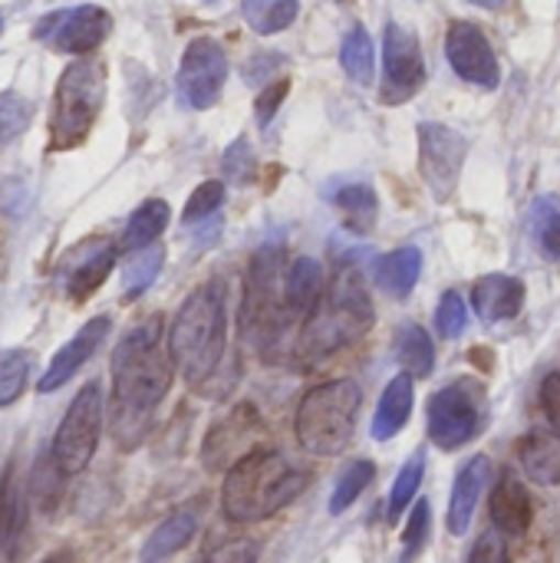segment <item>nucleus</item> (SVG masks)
Wrapping results in <instances>:
<instances>
[{"mask_svg": "<svg viewBox=\"0 0 560 563\" xmlns=\"http://www.w3.org/2000/svg\"><path fill=\"white\" fill-rule=\"evenodd\" d=\"M413 402H416V389H413V376L399 373L396 379H389V386L380 396L376 416H373V439L376 442H389L393 435H399L413 416Z\"/></svg>", "mask_w": 560, "mask_h": 563, "instance_id": "22", "label": "nucleus"}, {"mask_svg": "<svg viewBox=\"0 0 560 563\" xmlns=\"http://www.w3.org/2000/svg\"><path fill=\"white\" fill-rule=\"evenodd\" d=\"M287 89H290L287 79H277V82H271V86L261 89V96H257V102H254V112H257V125H261V129H267V122L274 119L277 106H281L284 96H287Z\"/></svg>", "mask_w": 560, "mask_h": 563, "instance_id": "44", "label": "nucleus"}, {"mask_svg": "<svg viewBox=\"0 0 560 563\" xmlns=\"http://www.w3.org/2000/svg\"><path fill=\"white\" fill-rule=\"evenodd\" d=\"M162 264H165V247L162 244H149L142 251H132L129 261L122 264V300L125 303L139 300L155 284Z\"/></svg>", "mask_w": 560, "mask_h": 563, "instance_id": "30", "label": "nucleus"}, {"mask_svg": "<svg viewBox=\"0 0 560 563\" xmlns=\"http://www.w3.org/2000/svg\"><path fill=\"white\" fill-rule=\"evenodd\" d=\"M26 528V488L17 478L13 462L0 475V551L13 554Z\"/></svg>", "mask_w": 560, "mask_h": 563, "instance_id": "25", "label": "nucleus"}, {"mask_svg": "<svg viewBox=\"0 0 560 563\" xmlns=\"http://www.w3.org/2000/svg\"><path fill=\"white\" fill-rule=\"evenodd\" d=\"M116 257H119V244L106 238H89L73 244L56 264V280L63 297L73 303H86L106 284L109 271L116 267Z\"/></svg>", "mask_w": 560, "mask_h": 563, "instance_id": "14", "label": "nucleus"}, {"mask_svg": "<svg viewBox=\"0 0 560 563\" xmlns=\"http://www.w3.org/2000/svg\"><path fill=\"white\" fill-rule=\"evenodd\" d=\"M465 323H469V307H465V300H462L455 290L442 294L439 310H436V330H439V336H442V340H459V336L465 333Z\"/></svg>", "mask_w": 560, "mask_h": 563, "instance_id": "39", "label": "nucleus"}, {"mask_svg": "<svg viewBox=\"0 0 560 563\" xmlns=\"http://www.w3.org/2000/svg\"><path fill=\"white\" fill-rule=\"evenodd\" d=\"M531 238L548 261H560V201L538 198L531 208Z\"/></svg>", "mask_w": 560, "mask_h": 563, "instance_id": "32", "label": "nucleus"}, {"mask_svg": "<svg viewBox=\"0 0 560 563\" xmlns=\"http://www.w3.org/2000/svg\"><path fill=\"white\" fill-rule=\"evenodd\" d=\"M492 478V462L488 455H475L469 459L459 475H455V485H452V495H449V534L462 538L469 534L472 528V518H475V508H479V498L485 495V485Z\"/></svg>", "mask_w": 560, "mask_h": 563, "instance_id": "18", "label": "nucleus"}, {"mask_svg": "<svg viewBox=\"0 0 560 563\" xmlns=\"http://www.w3.org/2000/svg\"><path fill=\"white\" fill-rule=\"evenodd\" d=\"M469 563H512V558H508V544H505V534H502L498 528H495V531H485V534L479 538V544H475Z\"/></svg>", "mask_w": 560, "mask_h": 563, "instance_id": "43", "label": "nucleus"}, {"mask_svg": "<svg viewBox=\"0 0 560 563\" xmlns=\"http://www.w3.org/2000/svg\"><path fill=\"white\" fill-rule=\"evenodd\" d=\"M429 525H432V508H429V501H419V505L413 508L409 521H406V531H403V544H406L409 554H416V551L426 548V541H429Z\"/></svg>", "mask_w": 560, "mask_h": 563, "instance_id": "42", "label": "nucleus"}, {"mask_svg": "<svg viewBox=\"0 0 560 563\" xmlns=\"http://www.w3.org/2000/svg\"><path fill=\"white\" fill-rule=\"evenodd\" d=\"M228 79V53L218 40L198 36L185 46L178 66V92L191 109H211Z\"/></svg>", "mask_w": 560, "mask_h": 563, "instance_id": "12", "label": "nucleus"}, {"mask_svg": "<svg viewBox=\"0 0 560 563\" xmlns=\"http://www.w3.org/2000/svg\"><path fill=\"white\" fill-rule=\"evenodd\" d=\"M261 442H264V422L254 412V406L244 402V406H234L221 422L211 426V432L205 435V445H201V462L211 472H228L244 455L261 449Z\"/></svg>", "mask_w": 560, "mask_h": 563, "instance_id": "15", "label": "nucleus"}, {"mask_svg": "<svg viewBox=\"0 0 560 563\" xmlns=\"http://www.w3.org/2000/svg\"><path fill=\"white\" fill-rule=\"evenodd\" d=\"M297 13H300V3H297V0H271V3H264L261 10L248 13V20H251V26H254L257 33L271 36V33L287 30V26L297 20Z\"/></svg>", "mask_w": 560, "mask_h": 563, "instance_id": "37", "label": "nucleus"}, {"mask_svg": "<svg viewBox=\"0 0 560 563\" xmlns=\"http://www.w3.org/2000/svg\"><path fill=\"white\" fill-rule=\"evenodd\" d=\"M333 201L347 214L350 228L370 231L376 224V191L370 185H347L333 195Z\"/></svg>", "mask_w": 560, "mask_h": 563, "instance_id": "33", "label": "nucleus"}, {"mask_svg": "<svg viewBox=\"0 0 560 563\" xmlns=\"http://www.w3.org/2000/svg\"><path fill=\"white\" fill-rule=\"evenodd\" d=\"M396 360L413 379H426L436 369V346L432 336L419 323H403L396 330Z\"/></svg>", "mask_w": 560, "mask_h": 563, "instance_id": "28", "label": "nucleus"}, {"mask_svg": "<svg viewBox=\"0 0 560 563\" xmlns=\"http://www.w3.org/2000/svg\"><path fill=\"white\" fill-rule=\"evenodd\" d=\"M106 102V66L99 59H73L56 82L50 109V148L66 152L86 142Z\"/></svg>", "mask_w": 560, "mask_h": 563, "instance_id": "6", "label": "nucleus"}, {"mask_svg": "<svg viewBox=\"0 0 560 563\" xmlns=\"http://www.w3.org/2000/svg\"><path fill=\"white\" fill-rule=\"evenodd\" d=\"M228 290L224 280L198 284L168 323V353L185 383L201 386L221 366L228 346Z\"/></svg>", "mask_w": 560, "mask_h": 563, "instance_id": "3", "label": "nucleus"}, {"mask_svg": "<svg viewBox=\"0 0 560 563\" xmlns=\"http://www.w3.org/2000/svg\"><path fill=\"white\" fill-rule=\"evenodd\" d=\"M469 3H479V7H485V10H498V7H505L508 0H469Z\"/></svg>", "mask_w": 560, "mask_h": 563, "instance_id": "47", "label": "nucleus"}, {"mask_svg": "<svg viewBox=\"0 0 560 563\" xmlns=\"http://www.w3.org/2000/svg\"><path fill=\"white\" fill-rule=\"evenodd\" d=\"M254 148H251V142L248 139H238V142H231V148L224 152V162H221V168H224V175L231 178V181H238V185H248L251 178H254Z\"/></svg>", "mask_w": 560, "mask_h": 563, "instance_id": "41", "label": "nucleus"}, {"mask_svg": "<svg viewBox=\"0 0 560 563\" xmlns=\"http://www.w3.org/2000/svg\"><path fill=\"white\" fill-rule=\"evenodd\" d=\"M257 541L251 538H231L215 548H208L195 563H257Z\"/></svg>", "mask_w": 560, "mask_h": 563, "instance_id": "40", "label": "nucleus"}, {"mask_svg": "<svg viewBox=\"0 0 560 563\" xmlns=\"http://www.w3.org/2000/svg\"><path fill=\"white\" fill-rule=\"evenodd\" d=\"M446 59L449 66L472 86L495 89L502 79L498 56L485 36V30L472 20H452L446 30Z\"/></svg>", "mask_w": 560, "mask_h": 563, "instance_id": "16", "label": "nucleus"}, {"mask_svg": "<svg viewBox=\"0 0 560 563\" xmlns=\"http://www.w3.org/2000/svg\"><path fill=\"white\" fill-rule=\"evenodd\" d=\"M284 251L261 247L251 257L244 300H241V333L257 350H274L277 340L287 333L290 317L284 307Z\"/></svg>", "mask_w": 560, "mask_h": 563, "instance_id": "7", "label": "nucleus"}, {"mask_svg": "<svg viewBox=\"0 0 560 563\" xmlns=\"http://www.w3.org/2000/svg\"><path fill=\"white\" fill-rule=\"evenodd\" d=\"M525 475L538 485H560V435L558 432H535L518 449Z\"/></svg>", "mask_w": 560, "mask_h": 563, "instance_id": "26", "label": "nucleus"}, {"mask_svg": "<svg viewBox=\"0 0 560 563\" xmlns=\"http://www.w3.org/2000/svg\"><path fill=\"white\" fill-rule=\"evenodd\" d=\"M168 218H172L168 201H162V198L142 201V205L132 211V218H129V224H125V231H122L119 247L132 254V251H142V247L155 244V241L162 238V231L168 228Z\"/></svg>", "mask_w": 560, "mask_h": 563, "instance_id": "27", "label": "nucleus"}, {"mask_svg": "<svg viewBox=\"0 0 560 563\" xmlns=\"http://www.w3.org/2000/svg\"><path fill=\"white\" fill-rule=\"evenodd\" d=\"M383 66H386L383 102H389V106L409 102L426 86L422 46H419V36L409 26H403V23H389L386 26V36H383Z\"/></svg>", "mask_w": 560, "mask_h": 563, "instance_id": "13", "label": "nucleus"}, {"mask_svg": "<svg viewBox=\"0 0 560 563\" xmlns=\"http://www.w3.org/2000/svg\"><path fill=\"white\" fill-rule=\"evenodd\" d=\"M422 478H426V455L416 452V455L399 468V475H396V482H393L389 505H386V508H389V521H399V515L413 505V498H416Z\"/></svg>", "mask_w": 560, "mask_h": 563, "instance_id": "34", "label": "nucleus"}, {"mask_svg": "<svg viewBox=\"0 0 560 563\" xmlns=\"http://www.w3.org/2000/svg\"><path fill=\"white\" fill-rule=\"evenodd\" d=\"M43 563H73V558H69V551H56V554H50Z\"/></svg>", "mask_w": 560, "mask_h": 563, "instance_id": "46", "label": "nucleus"}, {"mask_svg": "<svg viewBox=\"0 0 560 563\" xmlns=\"http://www.w3.org/2000/svg\"><path fill=\"white\" fill-rule=\"evenodd\" d=\"M541 409L548 416V426L560 435V373L545 376V383H541Z\"/></svg>", "mask_w": 560, "mask_h": 563, "instance_id": "45", "label": "nucleus"}, {"mask_svg": "<svg viewBox=\"0 0 560 563\" xmlns=\"http://www.w3.org/2000/svg\"><path fill=\"white\" fill-rule=\"evenodd\" d=\"M109 30H112V16H109L106 7L79 3V7H66V10L46 13L33 26V36L43 40L46 46H53L56 53L86 56V53H92L109 36Z\"/></svg>", "mask_w": 560, "mask_h": 563, "instance_id": "10", "label": "nucleus"}, {"mask_svg": "<svg viewBox=\"0 0 560 563\" xmlns=\"http://www.w3.org/2000/svg\"><path fill=\"white\" fill-rule=\"evenodd\" d=\"M195 531H198V515H195V511L185 508V511L168 515V518L149 534V541L142 544V563H168L178 551H185V548L191 544Z\"/></svg>", "mask_w": 560, "mask_h": 563, "instance_id": "23", "label": "nucleus"}, {"mask_svg": "<svg viewBox=\"0 0 560 563\" xmlns=\"http://www.w3.org/2000/svg\"><path fill=\"white\" fill-rule=\"evenodd\" d=\"M485 426V389L472 379H459L429 399V439L442 452L469 445Z\"/></svg>", "mask_w": 560, "mask_h": 563, "instance_id": "9", "label": "nucleus"}, {"mask_svg": "<svg viewBox=\"0 0 560 563\" xmlns=\"http://www.w3.org/2000/svg\"><path fill=\"white\" fill-rule=\"evenodd\" d=\"M323 294V267L314 257H297L284 271V307L290 323H304Z\"/></svg>", "mask_w": 560, "mask_h": 563, "instance_id": "21", "label": "nucleus"}, {"mask_svg": "<svg viewBox=\"0 0 560 563\" xmlns=\"http://www.w3.org/2000/svg\"><path fill=\"white\" fill-rule=\"evenodd\" d=\"M465 155H469V142L462 132L442 122L419 125V172L436 201H449L455 195Z\"/></svg>", "mask_w": 560, "mask_h": 563, "instance_id": "11", "label": "nucleus"}, {"mask_svg": "<svg viewBox=\"0 0 560 563\" xmlns=\"http://www.w3.org/2000/svg\"><path fill=\"white\" fill-rule=\"evenodd\" d=\"M30 353L26 350H7L0 353V409L13 406L30 379Z\"/></svg>", "mask_w": 560, "mask_h": 563, "instance_id": "35", "label": "nucleus"}, {"mask_svg": "<svg viewBox=\"0 0 560 563\" xmlns=\"http://www.w3.org/2000/svg\"><path fill=\"white\" fill-rule=\"evenodd\" d=\"M492 511V525L505 534V538H521L531 521H535V505H531V492L525 488V482L512 472H505L492 492L488 501Z\"/></svg>", "mask_w": 560, "mask_h": 563, "instance_id": "20", "label": "nucleus"}, {"mask_svg": "<svg viewBox=\"0 0 560 563\" xmlns=\"http://www.w3.org/2000/svg\"><path fill=\"white\" fill-rule=\"evenodd\" d=\"M340 66L343 73L356 82V86H373L376 76V46L373 36L366 33V26H353L343 43H340Z\"/></svg>", "mask_w": 560, "mask_h": 563, "instance_id": "29", "label": "nucleus"}, {"mask_svg": "<svg viewBox=\"0 0 560 563\" xmlns=\"http://www.w3.org/2000/svg\"><path fill=\"white\" fill-rule=\"evenodd\" d=\"M363 393L353 379H330L314 386L297 406V442L317 459H337L347 452L356 432Z\"/></svg>", "mask_w": 560, "mask_h": 563, "instance_id": "5", "label": "nucleus"}, {"mask_svg": "<svg viewBox=\"0 0 560 563\" xmlns=\"http://www.w3.org/2000/svg\"><path fill=\"white\" fill-rule=\"evenodd\" d=\"M307 482L310 475L300 465L261 445L228 468L221 485V511L231 525L267 521L297 495H304Z\"/></svg>", "mask_w": 560, "mask_h": 563, "instance_id": "2", "label": "nucleus"}, {"mask_svg": "<svg viewBox=\"0 0 560 563\" xmlns=\"http://www.w3.org/2000/svg\"><path fill=\"white\" fill-rule=\"evenodd\" d=\"M376 478V465L370 462V459H356V462H350L343 472H340V478H337V485H333V495H330V515H343L366 488H370V482Z\"/></svg>", "mask_w": 560, "mask_h": 563, "instance_id": "31", "label": "nucleus"}, {"mask_svg": "<svg viewBox=\"0 0 560 563\" xmlns=\"http://www.w3.org/2000/svg\"><path fill=\"white\" fill-rule=\"evenodd\" d=\"M33 122V102L20 92H0V152L13 145Z\"/></svg>", "mask_w": 560, "mask_h": 563, "instance_id": "36", "label": "nucleus"}, {"mask_svg": "<svg viewBox=\"0 0 560 563\" xmlns=\"http://www.w3.org/2000/svg\"><path fill=\"white\" fill-rule=\"evenodd\" d=\"M102 419H106V399H102V386L92 379L73 396V402L63 412V419L53 432V442H50V455L66 478L89 468V462L99 449Z\"/></svg>", "mask_w": 560, "mask_h": 563, "instance_id": "8", "label": "nucleus"}, {"mask_svg": "<svg viewBox=\"0 0 560 563\" xmlns=\"http://www.w3.org/2000/svg\"><path fill=\"white\" fill-rule=\"evenodd\" d=\"M205 3H211V0H205Z\"/></svg>", "mask_w": 560, "mask_h": 563, "instance_id": "48", "label": "nucleus"}, {"mask_svg": "<svg viewBox=\"0 0 560 563\" xmlns=\"http://www.w3.org/2000/svg\"><path fill=\"white\" fill-rule=\"evenodd\" d=\"M419 274H422V251H419V247L389 251L386 257L376 261V271H373L376 287H380L383 294L396 297V300H403V297L413 294Z\"/></svg>", "mask_w": 560, "mask_h": 563, "instance_id": "24", "label": "nucleus"}, {"mask_svg": "<svg viewBox=\"0 0 560 563\" xmlns=\"http://www.w3.org/2000/svg\"><path fill=\"white\" fill-rule=\"evenodd\" d=\"M376 320L373 297L356 267H340L330 287L320 294L310 317L300 323L297 350L307 363H320L350 343H356Z\"/></svg>", "mask_w": 560, "mask_h": 563, "instance_id": "4", "label": "nucleus"}, {"mask_svg": "<svg viewBox=\"0 0 560 563\" xmlns=\"http://www.w3.org/2000/svg\"><path fill=\"white\" fill-rule=\"evenodd\" d=\"M525 307V284L512 274H488L472 287V310L482 323L515 320Z\"/></svg>", "mask_w": 560, "mask_h": 563, "instance_id": "19", "label": "nucleus"}, {"mask_svg": "<svg viewBox=\"0 0 560 563\" xmlns=\"http://www.w3.org/2000/svg\"><path fill=\"white\" fill-rule=\"evenodd\" d=\"M0 26H3V20H0Z\"/></svg>", "mask_w": 560, "mask_h": 563, "instance_id": "49", "label": "nucleus"}, {"mask_svg": "<svg viewBox=\"0 0 560 563\" xmlns=\"http://www.w3.org/2000/svg\"><path fill=\"white\" fill-rule=\"evenodd\" d=\"M109 330H112V320L102 313V317H92L89 323H83L79 330H76V336L73 340H66L59 350H56V356L50 360V366L43 369V376H40V383H36V389L43 393V396H50V393H56V389H63L92 356H96V350L106 343V336H109Z\"/></svg>", "mask_w": 560, "mask_h": 563, "instance_id": "17", "label": "nucleus"}, {"mask_svg": "<svg viewBox=\"0 0 560 563\" xmlns=\"http://www.w3.org/2000/svg\"><path fill=\"white\" fill-rule=\"evenodd\" d=\"M221 201H224V185L221 181H201L195 191H191V198H188V205H185V211H182V221L185 224H198V221H205V218H211L218 208H221Z\"/></svg>", "mask_w": 560, "mask_h": 563, "instance_id": "38", "label": "nucleus"}, {"mask_svg": "<svg viewBox=\"0 0 560 563\" xmlns=\"http://www.w3.org/2000/svg\"><path fill=\"white\" fill-rule=\"evenodd\" d=\"M175 379V360L162 343V313L129 327L112 350V409L109 426L122 452L145 442L155 409L168 396Z\"/></svg>", "mask_w": 560, "mask_h": 563, "instance_id": "1", "label": "nucleus"}]
</instances>
